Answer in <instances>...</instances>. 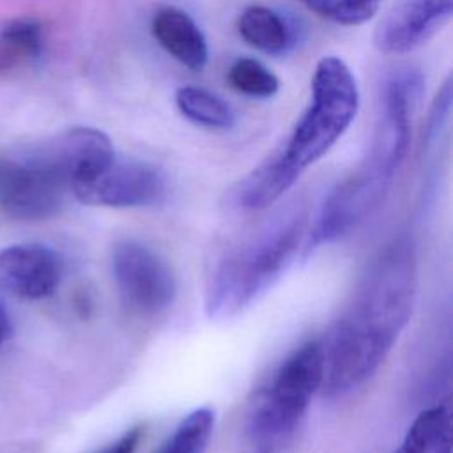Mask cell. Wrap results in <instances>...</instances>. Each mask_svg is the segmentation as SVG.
<instances>
[{"label":"cell","instance_id":"6","mask_svg":"<svg viewBox=\"0 0 453 453\" xmlns=\"http://www.w3.org/2000/svg\"><path fill=\"white\" fill-rule=\"evenodd\" d=\"M322 375L320 342H308L287 356L250 402L246 414L250 442L274 449L288 437L322 388Z\"/></svg>","mask_w":453,"mask_h":453},{"label":"cell","instance_id":"11","mask_svg":"<svg viewBox=\"0 0 453 453\" xmlns=\"http://www.w3.org/2000/svg\"><path fill=\"white\" fill-rule=\"evenodd\" d=\"M152 34L156 41L188 69L202 71L205 67L209 58L207 41L188 12L177 7L157 11L152 18Z\"/></svg>","mask_w":453,"mask_h":453},{"label":"cell","instance_id":"8","mask_svg":"<svg viewBox=\"0 0 453 453\" xmlns=\"http://www.w3.org/2000/svg\"><path fill=\"white\" fill-rule=\"evenodd\" d=\"M163 195L165 179L157 168L134 159H117V156L73 191L78 202L103 207L152 205Z\"/></svg>","mask_w":453,"mask_h":453},{"label":"cell","instance_id":"15","mask_svg":"<svg viewBox=\"0 0 453 453\" xmlns=\"http://www.w3.org/2000/svg\"><path fill=\"white\" fill-rule=\"evenodd\" d=\"M214 409L198 407L180 419L156 453H205L214 430Z\"/></svg>","mask_w":453,"mask_h":453},{"label":"cell","instance_id":"17","mask_svg":"<svg viewBox=\"0 0 453 453\" xmlns=\"http://www.w3.org/2000/svg\"><path fill=\"white\" fill-rule=\"evenodd\" d=\"M310 11L338 25L356 27L375 16L382 0H301Z\"/></svg>","mask_w":453,"mask_h":453},{"label":"cell","instance_id":"5","mask_svg":"<svg viewBox=\"0 0 453 453\" xmlns=\"http://www.w3.org/2000/svg\"><path fill=\"white\" fill-rule=\"evenodd\" d=\"M304 237L306 218L292 211L225 248L205 281L207 317L226 320L244 311L288 269Z\"/></svg>","mask_w":453,"mask_h":453},{"label":"cell","instance_id":"20","mask_svg":"<svg viewBox=\"0 0 453 453\" xmlns=\"http://www.w3.org/2000/svg\"><path fill=\"white\" fill-rule=\"evenodd\" d=\"M7 331H9V319H7L5 310L0 306V345L4 343V340L7 336Z\"/></svg>","mask_w":453,"mask_h":453},{"label":"cell","instance_id":"14","mask_svg":"<svg viewBox=\"0 0 453 453\" xmlns=\"http://www.w3.org/2000/svg\"><path fill=\"white\" fill-rule=\"evenodd\" d=\"M179 111L196 126L209 129H230L235 122L232 108L211 90L184 85L175 92Z\"/></svg>","mask_w":453,"mask_h":453},{"label":"cell","instance_id":"9","mask_svg":"<svg viewBox=\"0 0 453 453\" xmlns=\"http://www.w3.org/2000/svg\"><path fill=\"white\" fill-rule=\"evenodd\" d=\"M62 273L60 255L44 244H12L0 250V285L18 297L37 301L51 296Z\"/></svg>","mask_w":453,"mask_h":453},{"label":"cell","instance_id":"12","mask_svg":"<svg viewBox=\"0 0 453 453\" xmlns=\"http://www.w3.org/2000/svg\"><path fill=\"white\" fill-rule=\"evenodd\" d=\"M237 28L248 44L269 55L285 53L292 46L290 27L276 11L265 5L246 7L237 19Z\"/></svg>","mask_w":453,"mask_h":453},{"label":"cell","instance_id":"18","mask_svg":"<svg viewBox=\"0 0 453 453\" xmlns=\"http://www.w3.org/2000/svg\"><path fill=\"white\" fill-rule=\"evenodd\" d=\"M0 46L14 57L35 58L42 51V28L32 19H14L2 28Z\"/></svg>","mask_w":453,"mask_h":453},{"label":"cell","instance_id":"21","mask_svg":"<svg viewBox=\"0 0 453 453\" xmlns=\"http://www.w3.org/2000/svg\"><path fill=\"white\" fill-rule=\"evenodd\" d=\"M244 453H274V449H271V448H265V446L250 444V449H246Z\"/></svg>","mask_w":453,"mask_h":453},{"label":"cell","instance_id":"16","mask_svg":"<svg viewBox=\"0 0 453 453\" xmlns=\"http://www.w3.org/2000/svg\"><path fill=\"white\" fill-rule=\"evenodd\" d=\"M230 85L250 97L267 99L273 97L280 88V80L262 62L255 58H237L228 69Z\"/></svg>","mask_w":453,"mask_h":453},{"label":"cell","instance_id":"3","mask_svg":"<svg viewBox=\"0 0 453 453\" xmlns=\"http://www.w3.org/2000/svg\"><path fill=\"white\" fill-rule=\"evenodd\" d=\"M115 157L110 138L94 127L0 154V209L16 219L37 221L62 211L74 188Z\"/></svg>","mask_w":453,"mask_h":453},{"label":"cell","instance_id":"1","mask_svg":"<svg viewBox=\"0 0 453 453\" xmlns=\"http://www.w3.org/2000/svg\"><path fill=\"white\" fill-rule=\"evenodd\" d=\"M416 290V248L400 235L372 260L352 301L320 342V389L327 396L357 389L379 370L411 319Z\"/></svg>","mask_w":453,"mask_h":453},{"label":"cell","instance_id":"4","mask_svg":"<svg viewBox=\"0 0 453 453\" xmlns=\"http://www.w3.org/2000/svg\"><path fill=\"white\" fill-rule=\"evenodd\" d=\"M418 87L416 74L407 73L389 80L372 147L359 166L324 202L306 251L345 237L380 205L409 147L411 104Z\"/></svg>","mask_w":453,"mask_h":453},{"label":"cell","instance_id":"7","mask_svg":"<svg viewBox=\"0 0 453 453\" xmlns=\"http://www.w3.org/2000/svg\"><path fill=\"white\" fill-rule=\"evenodd\" d=\"M111 271L117 292L131 311L154 315L173 303V271L149 246L133 239L117 242L111 251Z\"/></svg>","mask_w":453,"mask_h":453},{"label":"cell","instance_id":"19","mask_svg":"<svg viewBox=\"0 0 453 453\" xmlns=\"http://www.w3.org/2000/svg\"><path fill=\"white\" fill-rule=\"evenodd\" d=\"M145 426L143 425H134L129 430H126L115 442L108 444L97 453H134L138 449L140 441L143 439Z\"/></svg>","mask_w":453,"mask_h":453},{"label":"cell","instance_id":"10","mask_svg":"<svg viewBox=\"0 0 453 453\" xmlns=\"http://www.w3.org/2000/svg\"><path fill=\"white\" fill-rule=\"evenodd\" d=\"M453 0H400L379 23L375 46L384 53H405L430 39L451 16Z\"/></svg>","mask_w":453,"mask_h":453},{"label":"cell","instance_id":"13","mask_svg":"<svg viewBox=\"0 0 453 453\" xmlns=\"http://www.w3.org/2000/svg\"><path fill=\"white\" fill-rule=\"evenodd\" d=\"M451 411L439 403L421 411L395 453H451Z\"/></svg>","mask_w":453,"mask_h":453},{"label":"cell","instance_id":"2","mask_svg":"<svg viewBox=\"0 0 453 453\" xmlns=\"http://www.w3.org/2000/svg\"><path fill=\"white\" fill-rule=\"evenodd\" d=\"M359 92L347 64L338 57L319 60L311 80V101L287 143L267 156L232 189L235 209L253 212L278 202L338 142L357 113Z\"/></svg>","mask_w":453,"mask_h":453}]
</instances>
